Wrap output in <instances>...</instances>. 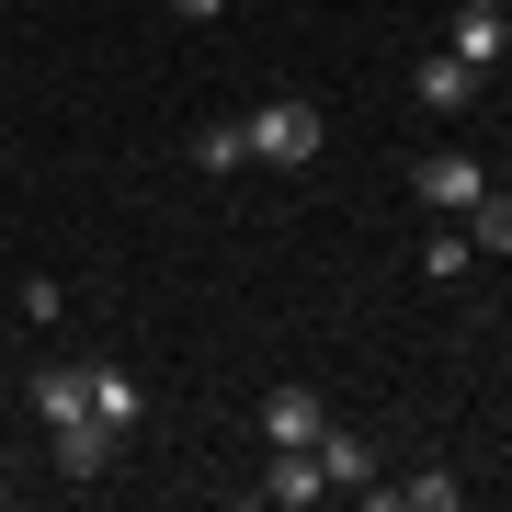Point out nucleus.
I'll use <instances>...</instances> for the list:
<instances>
[{
	"label": "nucleus",
	"mask_w": 512,
	"mask_h": 512,
	"mask_svg": "<svg viewBox=\"0 0 512 512\" xmlns=\"http://www.w3.org/2000/svg\"><path fill=\"white\" fill-rule=\"evenodd\" d=\"M239 137H251V160L308 171L319 148H330V114H319V103H262V114H239Z\"/></svg>",
	"instance_id": "1"
},
{
	"label": "nucleus",
	"mask_w": 512,
	"mask_h": 512,
	"mask_svg": "<svg viewBox=\"0 0 512 512\" xmlns=\"http://www.w3.org/2000/svg\"><path fill=\"white\" fill-rule=\"evenodd\" d=\"M114 444H126V433H114V421H92V410H80V421H46L57 478H103V467H114Z\"/></svg>",
	"instance_id": "2"
},
{
	"label": "nucleus",
	"mask_w": 512,
	"mask_h": 512,
	"mask_svg": "<svg viewBox=\"0 0 512 512\" xmlns=\"http://www.w3.org/2000/svg\"><path fill=\"white\" fill-rule=\"evenodd\" d=\"M410 92H421V103H433V114H467L478 92H490V69H467V57H456V46H433V57H421V69H410Z\"/></svg>",
	"instance_id": "3"
},
{
	"label": "nucleus",
	"mask_w": 512,
	"mask_h": 512,
	"mask_svg": "<svg viewBox=\"0 0 512 512\" xmlns=\"http://www.w3.org/2000/svg\"><path fill=\"white\" fill-rule=\"evenodd\" d=\"M410 183H421V205H478V194H490V171H478L467 148H421Z\"/></svg>",
	"instance_id": "4"
},
{
	"label": "nucleus",
	"mask_w": 512,
	"mask_h": 512,
	"mask_svg": "<svg viewBox=\"0 0 512 512\" xmlns=\"http://www.w3.org/2000/svg\"><path fill=\"white\" fill-rule=\"evenodd\" d=\"M444 46H456L467 69H501V57H512V12H501V0H456V35H444Z\"/></svg>",
	"instance_id": "5"
},
{
	"label": "nucleus",
	"mask_w": 512,
	"mask_h": 512,
	"mask_svg": "<svg viewBox=\"0 0 512 512\" xmlns=\"http://www.w3.org/2000/svg\"><path fill=\"white\" fill-rule=\"evenodd\" d=\"M330 490V467H319V444H274V478H262V501L274 512H308Z\"/></svg>",
	"instance_id": "6"
},
{
	"label": "nucleus",
	"mask_w": 512,
	"mask_h": 512,
	"mask_svg": "<svg viewBox=\"0 0 512 512\" xmlns=\"http://www.w3.org/2000/svg\"><path fill=\"white\" fill-rule=\"evenodd\" d=\"M319 433H330L319 387H274V399H262V444H319Z\"/></svg>",
	"instance_id": "7"
},
{
	"label": "nucleus",
	"mask_w": 512,
	"mask_h": 512,
	"mask_svg": "<svg viewBox=\"0 0 512 512\" xmlns=\"http://www.w3.org/2000/svg\"><path fill=\"white\" fill-rule=\"evenodd\" d=\"M92 421H114V433H137V421H148V387H137L126 365H92Z\"/></svg>",
	"instance_id": "8"
},
{
	"label": "nucleus",
	"mask_w": 512,
	"mask_h": 512,
	"mask_svg": "<svg viewBox=\"0 0 512 512\" xmlns=\"http://www.w3.org/2000/svg\"><path fill=\"white\" fill-rule=\"evenodd\" d=\"M92 410V365H46L35 376V421H80Z\"/></svg>",
	"instance_id": "9"
},
{
	"label": "nucleus",
	"mask_w": 512,
	"mask_h": 512,
	"mask_svg": "<svg viewBox=\"0 0 512 512\" xmlns=\"http://www.w3.org/2000/svg\"><path fill=\"white\" fill-rule=\"evenodd\" d=\"M467 251H512V194H501V183L467 205Z\"/></svg>",
	"instance_id": "10"
},
{
	"label": "nucleus",
	"mask_w": 512,
	"mask_h": 512,
	"mask_svg": "<svg viewBox=\"0 0 512 512\" xmlns=\"http://www.w3.org/2000/svg\"><path fill=\"white\" fill-rule=\"evenodd\" d=\"M319 467H330V490H365V478H376V467H365V444H353L342 421H330V433H319Z\"/></svg>",
	"instance_id": "11"
},
{
	"label": "nucleus",
	"mask_w": 512,
	"mask_h": 512,
	"mask_svg": "<svg viewBox=\"0 0 512 512\" xmlns=\"http://www.w3.org/2000/svg\"><path fill=\"white\" fill-rule=\"evenodd\" d=\"M399 512H456V467H421V478H399Z\"/></svg>",
	"instance_id": "12"
},
{
	"label": "nucleus",
	"mask_w": 512,
	"mask_h": 512,
	"mask_svg": "<svg viewBox=\"0 0 512 512\" xmlns=\"http://www.w3.org/2000/svg\"><path fill=\"white\" fill-rule=\"evenodd\" d=\"M239 160H251V137H239V126H205V137H194V171H217V183H228Z\"/></svg>",
	"instance_id": "13"
},
{
	"label": "nucleus",
	"mask_w": 512,
	"mask_h": 512,
	"mask_svg": "<svg viewBox=\"0 0 512 512\" xmlns=\"http://www.w3.org/2000/svg\"><path fill=\"white\" fill-rule=\"evenodd\" d=\"M421 274L456 285V274H467V228H433V239H421Z\"/></svg>",
	"instance_id": "14"
},
{
	"label": "nucleus",
	"mask_w": 512,
	"mask_h": 512,
	"mask_svg": "<svg viewBox=\"0 0 512 512\" xmlns=\"http://www.w3.org/2000/svg\"><path fill=\"white\" fill-rule=\"evenodd\" d=\"M171 12H183V23H217V12H228V0H171Z\"/></svg>",
	"instance_id": "15"
}]
</instances>
